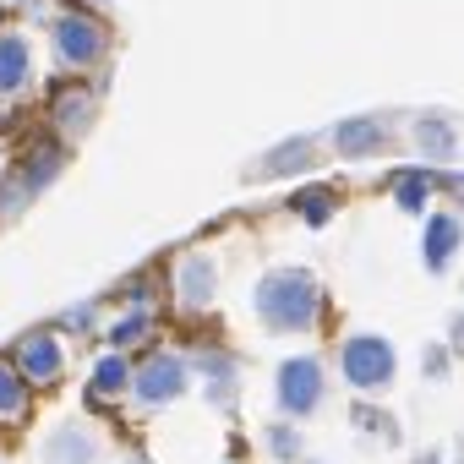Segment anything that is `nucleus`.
Here are the masks:
<instances>
[{
  "mask_svg": "<svg viewBox=\"0 0 464 464\" xmlns=\"http://www.w3.org/2000/svg\"><path fill=\"white\" fill-rule=\"evenodd\" d=\"M459 257V213H431L426 218V268L442 274Z\"/></svg>",
  "mask_w": 464,
  "mask_h": 464,
  "instance_id": "obj_10",
  "label": "nucleus"
},
{
  "mask_svg": "<svg viewBox=\"0 0 464 464\" xmlns=\"http://www.w3.org/2000/svg\"><path fill=\"white\" fill-rule=\"evenodd\" d=\"M263 442H268L279 459H295V453H301V431H295V426H285V420H279V426H268V431H263Z\"/></svg>",
  "mask_w": 464,
  "mask_h": 464,
  "instance_id": "obj_22",
  "label": "nucleus"
},
{
  "mask_svg": "<svg viewBox=\"0 0 464 464\" xmlns=\"http://www.w3.org/2000/svg\"><path fill=\"white\" fill-rule=\"evenodd\" d=\"M39 453H44V464H93L99 459V437L88 431V426H55L44 442H39Z\"/></svg>",
  "mask_w": 464,
  "mask_h": 464,
  "instance_id": "obj_8",
  "label": "nucleus"
},
{
  "mask_svg": "<svg viewBox=\"0 0 464 464\" xmlns=\"http://www.w3.org/2000/svg\"><path fill=\"white\" fill-rule=\"evenodd\" d=\"M252 312H257L263 328H274V334H306V328H317V317H323V290H317V279L301 274V268H274V274L257 279Z\"/></svg>",
  "mask_w": 464,
  "mask_h": 464,
  "instance_id": "obj_1",
  "label": "nucleus"
},
{
  "mask_svg": "<svg viewBox=\"0 0 464 464\" xmlns=\"http://www.w3.org/2000/svg\"><path fill=\"white\" fill-rule=\"evenodd\" d=\"M61 372H66V350H61L55 334H34V339L17 344V377L28 388H50Z\"/></svg>",
  "mask_w": 464,
  "mask_h": 464,
  "instance_id": "obj_6",
  "label": "nucleus"
},
{
  "mask_svg": "<svg viewBox=\"0 0 464 464\" xmlns=\"http://www.w3.org/2000/svg\"><path fill=\"white\" fill-rule=\"evenodd\" d=\"M339 372H344V382H350L355 393H382V388L393 382L399 361H393V344H388V339L355 334V339L339 344Z\"/></svg>",
  "mask_w": 464,
  "mask_h": 464,
  "instance_id": "obj_2",
  "label": "nucleus"
},
{
  "mask_svg": "<svg viewBox=\"0 0 464 464\" xmlns=\"http://www.w3.org/2000/svg\"><path fill=\"white\" fill-rule=\"evenodd\" d=\"M148 328H153V317H148V312H131V317H121V323L110 328V344H115V350H126V344H137Z\"/></svg>",
  "mask_w": 464,
  "mask_h": 464,
  "instance_id": "obj_21",
  "label": "nucleus"
},
{
  "mask_svg": "<svg viewBox=\"0 0 464 464\" xmlns=\"http://www.w3.org/2000/svg\"><path fill=\"white\" fill-rule=\"evenodd\" d=\"M93 323V306H77V312H66V328H88Z\"/></svg>",
  "mask_w": 464,
  "mask_h": 464,
  "instance_id": "obj_24",
  "label": "nucleus"
},
{
  "mask_svg": "<svg viewBox=\"0 0 464 464\" xmlns=\"http://www.w3.org/2000/svg\"><path fill=\"white\" fill-rule=\"evenodd\" d=\"M50 121H55L61 131H88V121H93V99H88L82 88H61V93H55V110H50Z\"/></svg>",
  "mask_w": 464,
  "mask_h": 464,
  "instance_id": "obj_13",
  "label": "nucleus"
},
{
  "mask_svg": "<svg viewBox=\"0 0 464 464\" xmlns=\"http://www.w3.org/2000/svg\"><path fill=\"white\" fill-rule=\"evenodd\" d=\"M0 169H6V164H0Z\"/></svg>",
  "mask_w": 464,
  "mask_h": 464,
  "instance_id": "obj_26",
  "label": "nucleus"
},
{
  "mask_svg": "<svg viewBox=\"0 0 464 464\" xmlns=\"http://www.w3.org/2000/svg\"><path fill=\"white\" fill-rule=\"evenodd\" d=\"M382 121H372V115H355V121H339V131H334V142H339V153L344 159H366V153H377L382 148Z\"/></svg>",
  "mask_w": 464,
  "mask_h": 464,
  "instance_id": "obj_11",
  "label": "nucleus"
},
{
  "mask_svg": "<svg viewBox=\"0 0 464 464\" xmlns=\"http://www.w3.org/2000/svg\"><path fill=\"white\" fill-rule=\"evenodd\" d=\"M415 142H420L431 159H453V153H459V131H453V121H448V115H420Z\"/></svg>",
  "mask_w": 464,
  "mask_h": 464,
  "instance_id": "obj_14",
  "label": "nucleus"
},
{
  "mask_svg": "<svg viewBox=\"0 0 464 464\" xmlns=\"http://www.w3.org/2000/svg\"><path fill=\"white\" fill-rule=\"evenodd\" d=\"M175 295H180V306H191V312L213 306V295H218V263H213L208 252H186V257L175 263Z\"/></svg>",
  "mask_w": 464,
  "mask_h": 464,
  "instance_id": "obj_7",
  "label": "nucleus"
},
{
  "mask_svg": "<svg viewBox=\"0 0 464 464\" xmlns=\"http://www.w3.org/2000/svg\"><path fill=\"white\" fill-rule=\"evenodd\" d=\"M126 464H142V459H126Z\"/></svg>",
  "mask_w": 464,
  "mask_h": 464,
  "instance_id": "obj_25",
  "label": "nucleus"
},
{
  "mask_svg": "<svg viewBox=\"0 0 464 464\" xmlns=\"http://www.w3.org/2000/svg\"><path fill=\"white\" fill-rule=\"evenodd\" d=\"M104 50H110V34H104L93 17H82V12L55 17V55H61L72 72L99 66V61H104Z\"/></svg>",
  "mask_w": 464,
  "mask_h": 464,
  "instance_id": "obj_4",
  "label": "nucleus"
},
{
  "mask_svg": "<svg viewBox=\"0 0 464 464\" xmlns=\"http://www.w3.org/2000/svg\"><path fill=\"white\" fill-rule=\"evenodd\" d=\"M202 372H208V399H213V404H229V399H236V361H229L224 350L202 355Z\"/></svg>",
  "mask_w": 464,
  "mask_h": 464,
  "instance_id": "obj_17",
  "label": "nucleus"
},
{
  "mask_svg": "<svg viewBox=\"0 0 464 464\" xmlns=\"http://www.w3.org/2000/svg\"><path fill=\"white\" fill-rule=\"evenodd\" d=\"M34 82V44L28 34H0V99H12Z\"/></svg>",
  "mask_w": 464,
  "mask_h": 464,
  "instance_id": "obj_9",
  "label": "nucleus"
},
{
  "mask_svg": "<svg viewBox=\"0 0 464 464\" xmlns=\"http://www.w3.org/2000/svg\"><path fill=\"white\" fill-rule=\"evenodd\" d=\"M55 175H61V153H55V148H44V153H34V159H28V169H23V191L34 197V191H44Z\"/></svg>",
  "mask_w": 464,
  "mask_h": 464,
  "instance_id": "obj_20",
  "label": "nucleus"
},
{
  "mask_svg": "<svg viewBox=\"0 0 464 464\" xmlns=\"http://www.w3.org/2000/svg\"><path fill=\"white\" fill-rule=\"evenodd\" d=\"M355 420H361V431H372V437H388V442L399 437V431H393V415H377V410H355Z\"/></svg>",
  "mask_w": 464,
  "mask_h": 464,
  "instance_id": "obj_23",
  "label": "nucleus"
},
{
  "mask_svg": "<svg viewBox=\"0 0 464 464\" xmlns=\"http://www.w3.org/2000/svg\"><path fill=\"white\" fill-rule=\"evenodd\" d=\"M126 382H131V361H126V355H104V361L93 366L88 393H93V399H121V393H126Z\"/></svg>",
  "mask_w": 464,
  "mask_h": 464,
  "instance_id": "obj_16",
  "label": "nucleus"
},
{
  "mask_svg": "<svg viewBox=\"0 0 464 464\" xmlns=\"http://www.w3.org/2000/svg\"><path fill=\"white\" fill-rule=\"evenodd\" d=\"M186 382H191V366L180 361V355H148L142 366H131V382H126V393L137 399V404H148V410H159V404H175L180 393H186Z\"/></svg>",
  "mask_w": 464,
  "mask_h": 464,
  "instance_id": "obj_3",
  "label": "nucleus"
},
{
  "mask_svg": "<svg viewBox=\"0 0 464 464\" xmlns=\"http://www.w3.org/2000/svg\"><path fill=\"white\" fill-rule=\"evenodd\" d=\"M306 224H328L334 218V208H339V191H328V186H306V191H295V202H290Z\"/></svg>",
  "mask_w": 464,
  "mask_h": 464,
  "instance_id": "obj_18",
  "label": "nucleus"
},
{
  "mask_svg": "<svg viewBox=\"0 0 464 464\" xmlns=\"http://www.w3.org/2000/svg\"><path fill=\"white\" fill-rule=\"evenodd\" d=\"M388 191H393V202H399L404 213H420V208L431 202V169H399V175L388 180Z\"/></svg>",
  "mask_w": 464,
  "mask_h": 464,
  "instance_id": "obj_15",
  "label": "nucleus"
},
{
  "mask_svg": "<svg viewBox=\"0 0 464 464\" xmlns=\"http://www.w3.org/2000/svg\"><path fill=\"white\" fill-rule=\"evenodd\" d=\"M301 164H312V142H306V137H295V142L263 153V159L252 164V175H257V180H274V175H290V169H301Z\"/></svg>",
  "mask_w": 464,
  "mask_h": 464,
  "instance_id": "obj_12",
  "label": "nucleus"
},
{
  "mask_svg": "<svg viewBox=\"0 0 464 464\" xmlns=\"http://www.w3.org/2000/svg\"><path fill=\"white\" fill-rule=\"evenodd\" d=\"M274 393H279V410H285V415H312V410L323 404V361H312V355L285 361Z\"/></svg>",
  "mask_w": 464,
  "mask_h": 464,
  "instance_id": "obj_5",
  "label": "nucleus"
},
{
  "mask_svg": "<svg viewBox=\"0 0 464 464\" xmlns=\"http://www.w3.org/2000/svg\"><path fill=\"white\" fill-rule=\"evenodd\" d=\"M28 415V382L17 377V366H0V420H23Z\"/></svg>",
  "mask_w": 464,
  "mask_h": 464,
  "instance_id": "obj_19",
  "label": "nucleus"
}]
</instances>
